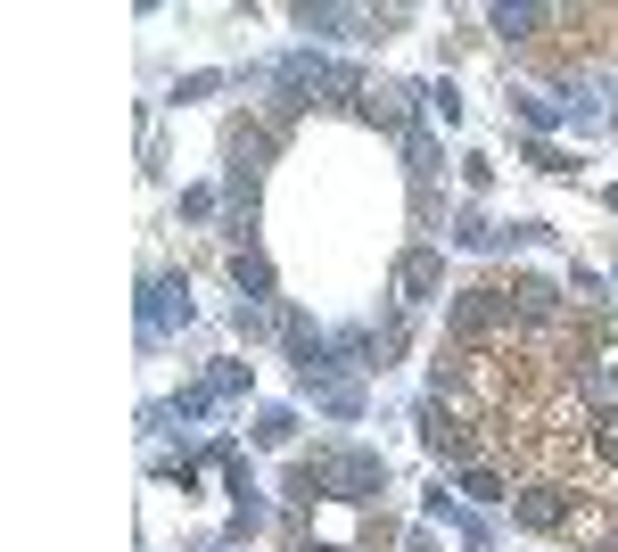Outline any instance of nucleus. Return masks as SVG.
I'll list each match as a JSON object with an SVG mask.
<instances>
[{
	"label": "nucleus",
	"mask_w": 618,
	"mask_h": 552,
	"mask_svg": "<svg viewBox=\"0 0 618 552\" xmlns=\"http://www.w3.org/2000/svg\"><path fill=\"white\" fill-rule=\"evenodd\" d=\"M520 520H528V528H553V520H561V503H553V495H528V503H520Z\"/></svg>",
	"instance_id": "f03ea898"
},
{
	"label": "nucleus",
	"mask_w": 618,
	"mask_h": 552,
	"mask_svg": "<svg viewBox=\"0 0 618 552\" xmlns=\"http://www.w3.org/2000/svg\"><path fill=\"white\" fill-rule=\"evenodd\" d=\"M396 281H404V297H429V289H437V256H404Z\"/></svg>",
	"instance_id": "f257e3e1"
},
{
	"label": "nucleus",
	"mask_w": 618,
	"mask_h": 552,
	"mask_svg": "<svg viewBox=\"0 0 618 552\" xmlns=\"http://www.w3.org/2000/svg\"><path fill=\"white\" fill-rule=\"evenodd\" d=\"M586 388H594L602 404H618V371H594V379H586Z\"/></svg>",
	"instance_id": "7ed1b4c3"
}]
</instances>
